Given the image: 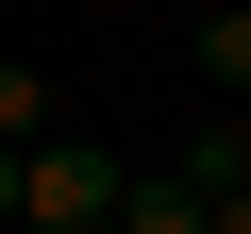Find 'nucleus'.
I'll list each match as a JSON object with an SVG mask.
<instances>
[{
	"instance_id": "obj_1",
	"label": "nucleus",
	"mask_w": 251,
	"mask_h": 234,
	"mask_svg": "<svg viewBox=\"0 0 251 234\" xmlns=\"http://www.w3.org/2000/svg\"><path fill=\"white\" fill-rule=\"evenodd\" d=\"M117 167L100 134H34V167H17V217H50V234H117Z\"/></svg>"
},
{
	"instance_id": "obj_5",
	"label": "nucleus",
	"mask_w": 251,
	"mask_h": 234,
	"mask_svg": "<svg viewBox=\"0 0 251 234\" xmlns=\"http://www.w3.org/2000/svg\"><path fill=\"white\" fill-rule=\"evenodd\" d=\"M34 134H50V84H34V67H0V151H34Z\"/></svg>"
},
{
	"instance_id": "obj_6",
	"label": "nucleus",
	"mask_w": 251,
	"mask_h": 234,
	"mask_svg": "<svg viewBox=\"0 0 251 234\" xmlns=\"http://www.w3.org/2000/svg\"><path fill=\"white\" fill-rule=\"evenodd\" d=\"M17 167H34V151H0V234H17Z\"/></svg>"
},
{
	"instance_id": "obj_4",
	"label": "nucleus",
	"mask_w": 251,
	"mask_h": 234,
	"mask_svg": "<svg viewBox=\"0 0 251 234\" xmlns=\"http://www.w3.org/2000/svg\"><path fill=\"white\" fill-rule=\"evenodd\" d=\"M201 84H218V100H251V0H218V17H201Z\"/></svg>"
},
{
	"instance_id": "obj_3",
	"label": "nucleus",
	"mask_w": 251,
	"mask_h": 234,
	"mask_svg": "<svg viewBox=\"0 0 251 234\" xmlns=\"http://www.w3.org/2000/svg\"><path fill=\"white\" fill-rule=\"evenodd\" d=\"M168 167H184V184H201V201H234V184H251V134H234V117H201V134H184V151H168Z\"/></svg>"
},
{
	"instance_id": "obj_8",
	"label": "nucleus",
	"mask_w": 251,
	"mask_h": 234,
	"mask_svg": "<svg viewBox=\"0 0 251 234\" xmlns=\"http://www.w3.org/2000/svg\"><path fill=\"white\" fill-rule=\"evenodd\" d=\"M17 234H50V217H17Z\"/></svg>"
},
{
	"instance_id": "obj_7",
	"label": "nucleus",
	"mask_w": 251,
	"mask_h": 234,
	"mask_svg": "<svg viewBox=\"0 0 251 234\" xmlns=\"http://www.w3.org/2000/svg\"><path fill=\"white\" fill-rule=\"evenodd\" d=\"M201 234H251V184H234V201H218V217H201Z\"/></svg>"
},
{
	"instance_id": "obj_2",
	"label": "nucleus",
	"mask_w": 251,
	"mask_h": 234,
	"mask_svg": "<svg viewBox=\"0 0 251 234\" xmlns=\"http://www.w3.org/2000/svg\"><path fill=\"white\" fill-rule=\"evenodd\" d=\"M201 217H218V201H201L184 167H134V184H117V234H201Z\"/></svg>"
}]
</instances>
